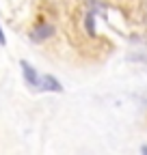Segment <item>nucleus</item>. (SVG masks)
Returning a JSON list of instances; mask_svg holds the SVG:
<instances>
[{
	"label": "nucleus",
	"mask_w": 147,
	"mask_h": 155,
	"mask_svg": "<svg viewBox=\"0 0 147 155\" xmlns=\"http://www.w3.org/2000/svg\"><path fill=\"white\" fill-rule=\"evenodd\" d=\"M52 32H54V26L52 24H48V22H41V24H37L32 30H30V41L32 43H43V41H48V39L52 37Z\"/></svg>",
	"instance_id": "nucleus-1"
},
{
	"label": "nucleus",
	"mask_w": 147,
	"mask_h": 155,
	"mask_svg": "<svg viewBox=\"0 0 147 155\" xmlns=\"http://www.w3.org/2000/svg\"><path fill=\"white\" fill-rule=\"evenodd\" d=\"M20 67H22V73H24V80L30 88H39L41 86V75L37 73V69L28 63V61H20Z\"/></svg>",
	"instance_id": "nucleus-2"
},
{
	"label": "nucleus",
	"mask_w": 147,
	"mask_h": 155,
	"mask_svg": "<svg viewBox=\"0 0 147 155\" xmlns=\"http://www.w3.org/2000/svg\"><path fill=\"white\" fill-rule=\"evenodd\" d=\"M39 91H43V93H63V84H61L59 78H54V75L48 73V75H41Z\"/></svg>",
	"instance_id": "nucleus-3"
},
{
	"label": "nucleus",
	"mask_w": 147,
	"mask_h": 155,
	"mask_svg": "<svg viewBox=\"0 0 147 155\" xmlns=\"http://www.w3.org/2000/svg\"><path fill=\"white\" fill-rule=\"evenodd\" d=\"M84 28H87L89 37H95V15H93V11L84 13Z\"/></svg>",
	"instance_id": "nucleus-4"
},
{
	"label": "nucleus",
	"mask_w": 147,
	"mask_h": 155,
	"mask_svg": "<svg viewBox=\"0 0 147 155\" xmlns=\"http://www.w3.org/2000/svg\"><path fill=\"white\" fill-rule=\"evenodd\" d=\"M0 45H7V37L2 32V26H0Z\"/></svg>",
	"instance_id": "nucleus-5"
},
{
	"label": "nucleus",
	"mask_w": 147,
	"mask_h": 155,
	"mask_svg": "<svg viewBox=\"0 0 147 155\" xmlns=\"http://www.w3.org/2000/svg\"><path fill=\"white\" fill-rule=\"evenodd\" d=\"M141 155H147V144H143V147H141Z\"/></svg>",
	"instance_id": "nucleus-6"
}]
</instances>
